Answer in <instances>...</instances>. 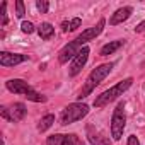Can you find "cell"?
<instances>
[{
	"label": "cell",
	"instance_id": "5b68a950",
	"mask_svg": "<svg viewBox=\"0 0 145 145\" xmlns=\"http://www.w3.org/2000/svg\"><path fill=\"white\" fill-rule=\"evenodd\" d=\"M89 114V106L84 104V103H72L68 104L63 113H61V118H60V125L61 126H67V125H72L82 118H86Z\"/></svg>",
	"mask_w": 145,
	"mask_h": 145
},
{
	"label": "cell",
	"instance_id": "8fae6325",
	"mask_svg": "<svg viewBox=\"0 0 145 145\" xmlns=\"http://www.w3.org/2000/svg\"><path fill=\"white\" fill-rule=\"evenodd\" d=\"M87 138L92 145H111V140L108 137H104L103 133H99L97 130L94 131V126H87Z\"/></svg>",
	"mask_w": 145,
	"mask_h": 145
},
{
	"label": "cell",
	"instance_id": "6da1fadb",
	"mask_svg": "<svg viewBox=\"0 0 145 145\" xmlns=\"http://www.w3.org/2000/svg\"><path fill=\"white\" fill-rule=\"evenodd\" d=\"M104 26H106V19H99V22H97L96 26L86 29V31H84L82 34H79L74 41H70L68 44H65V46L60 50V53H58V61H60V63H67L68 60H74L75 55L84 48L86 43L96 39V38L103 33Z\"/></svg>",
	"mask_w": 145,
	"mask_h": 145
},
{
	"label": "cell",
	"instance_id": "277c9868",
	"mask_svg": "<svg viewBox=\"0 0 145 145\" xmlns=\"http://www.w3.org/2000/svg\"><path fill=\"white\" fill-rule=\"evenodd\" d=\"M5 87H7L10 92H14V94H22L26 99H29V101H33V103H46V96L36 92V91H34L26 80H22V79H10V80L5 82Z\"/></svg>",
	"mask_w": 145,
	"mask_h": 145
},
{
	"label": "cell",
	"instance_id": "ba28073f",
	"mask_svg": "<svg viewBox=\"0 0 145 145\" xmlns=\"http://www.w3.org/2000/svg\"><path fill=\"white\" fill-rule=\"evenodd\" d=\"M87 58H89V48L84 46V48L75 55V58L72 60V63H70V70H68L70 77H75V75L80 74L82 68H84V65L87 63Z\"/></svg>",
	"mask_w": 145,
	"mask_h": 145
},
{
	"label": "cell",
	"instance_id": "7a4b0ae2",
	"mask_svg": "<svg viewBox=\"0 0 145 145\" xmlns=\"http://www.w3.org/2000/svg\"><path fill=\"white\" fill-rule=\"evenodd\" d=\"M113 67H114V63L113 61H109V63H103V65H99V67H96L91 74H89V77H87V80H86V86L82 87V91L79 92V96H77V99L79 101H82V99H86L87 96H91L92 94V91L111 74V70H113Z\"/></svg>",
	"mask_w": 145,
	"mask_h": 145
},
{
	"label": "cell",
	"instance_id": "d6986e66",
	"mask_svg": "<svg viewBox=\"0 0 145 145\" xmlns=\"http://www.w3.org/2000/svg\"><path fill=\"white\" fill-rule=\"evenodd\" d=\"M21 29H22V33H26V34L34 33V26H33V22H27V21H24V22L21 24Z\"/></svg>",
	"mask_w": 145,
	"mask_h": 145
},
{
	"label": "cell",
	"instance_id": "ac0fdd59",
	"mask_svg": "<svg viewBox=\"0 0 145 145\" xmlns=\"http://www.w3.org/2000/svg\"><path fill=\"white\" fill-rule=\"evenodd\" d=\"M24 2H22V0H17V2H16V16L17 17H24Z\"/></svg>",
	"mask_w": 145,
	"mask_h": 145
},
{
	"label": "cell",
	"instance_id": "ffe728a7",
	"mask_svg": "<svg viewBox=\"0 0 145 145\" xmlns=\"http://www.w3.org/2000/svg\"><path fill=\"white\" fill-rule=\"evenodd\" d=\"M80 24H82V19L80 17H74L70 21V31H75L77 27H80Z\"/></svg>",
	"mask_w": 145,
	"mask_h": 145
},
{
	"label": "cell",
	"instance_id": "8992f818",
	"mask_svg": "<svg viewBox=\"0 0 145 145\" xmlns=\"http://www.w3.org/2000/svg\"><path fill=\"white\" fill-rule=\"evenodd\" d=\"M126 126V116H125V103H120L111 118V137L113 140H120L123 137V130Z\"/></svg>",
	"mask_w": 145,
	"mask_h": 145
},
{
	"label": "cell",
	"instance_id": "44dd1931",
	"mask_svg": "<svg viewBox=\"0 0 145 145\" xmlns=\"http://www.w3.org/2000/svg\"><path fill=\"white\" fill-rule=\"evenodd\" d=\"M128 145H140V142H138V138L135 135H130L128 137Z\"/></svg>",
	"mask_w": 145,
	"mask_h": 145
},
{
	"label": "cell",
	"instance_id": "3957f363",
	"mask_svg": "<svg viewBox=\"0 0 145 145\" xmlns=\"http://www.w3.org/2000/svg\"><path fill=\"white\" fill-rule=\"evenodd\" d=\"M131 84H133V79H131V77H128V79H125V80L118 82L116 86H113L111 89L104 91L103 94H99V96L94 99V108H104L106 104L113 103L114 99H118L120 96H123V92H126V91L131 87Z\"/></svg>",
	"mask_w": 145,
	"mask_h": 145
},
{
	"label": "cell",
	"instance_id": "603a6c76",
	"mask_svg": "<svg viewBox=\"0 0 145 145\" xmlns=\"http://www.w3.org/2000/svg\"><path fill=\"white\" fill-rule=\"evenodd\" d=\"M142 31H145V21H143V22H140V24L135 27V33H142Z\"/></svg>",
	"mask_w": 145,
	"mask_h": 145
},
{
	"label": "cell",
	"instance_id": "7402d4cb",
	"mask_svg": "<svg viewBox=\"0 0 145 145\" xmlns=\"http://www.w3.org/2000/svg\"><path fill=\"white\" fill-rule=\"evenodd\" d=\"M0 114H2L4 120L9 121V111H7V106H2V108H0Z\"/></svg>",
	"mask_w": 145,
	"mask_h": 145
},
{
	"label": "cell",
	"instance_id": "4fadbf2b",
	"mask_svg": "<svg viewBox=\"0 0 145 145\" xmlns=\"http://www.w3.org/2000/svg\"><path fill=\"white\" fill-rule=\"evenodd\" d=\"M125 44V39H116V41H109L108 44H104L99 51L101 56H108V55H113L114 51H118L121 46Z\"/></svg>",
	"mask_w": 145,
	"mask_h": 145
},
{
	"label": "cell",
	"instance_id": "9a60e30c",
	"mask_svg": "<svg viewBox=\"0 0 145 145\" xmlns=\"http://www.w3.org/2000/svg\"><path fill=\"white\" fill-rule=\"evenodd\" d=\"M53 123H55V114H46V116H43V118L39 120L38 130H39V131H46Z\"/></svg>",
	"mask_w": 145,
	"mask_h": 145
},
{
	"label": "cell",
	"instance_id": "52a82bcc",
	"mask_svg": "<svg viewBox=\"0 0 145 145\" xmlns=\"http://www.w3.org/2000/svg\"><path fill=\"white\" fill-rule=\"evenodd\" d=\"M46 145H86V142L75 133L68 135H51L46 140Z\"/></svg>",
	"mask_w": 145,
	"mask_h": 145
},
{
	"label": "cell",
	"instance_id": "9c48e42d",
	"mask_svg": "<svg viewBox=\"0 0 145 145\" xmlns=\"http://www.w3.org/2000/svg\"><path fill=\"white\" fill-rule=\"evenodd\" d=\"M27 56L21 53H10V51H0V65L2 67H16L22 61H26Z\"/></svg>",
	"mask_w": 145,
	"mask_h": 145
},
{
	"label": "cell",
	"instance_id": "cb8c5ba5",
	"mask_svg": "<svg viewBox=\"0 0 145 145\" xmlns=\"http://www.w3.org/2000/svg\"><path fill=\"white\" fill-rule=\"evenodd\" d=\"M61 29H63L65 33H67V31H70V22H67V21H65V22L61 24Z\"/></svg>",
	"mask_w": 145,
	"mask_h": 145
},
{
	"label": "cell",
	"instance_id": "5bb4252c",
	"mask_svg": "<svg viewBox=\"0 0 145 145\" xmlns=\"http://www.w3.org/2000/svg\"><path fill=\"white\" fill-rule=\"evenodd\" d=\"M38 34H39V38L41 39H50L53 34H55V27L50 24V22H43V24H39L38 26Z\"/></svg>",
	"mask_w": 145,
	"mask_h": 145
},
{
	"label": "cell",
	"instance_id": "e0dca14e",
	"mask_svg": "<svg viewBox=\"0 0 145 145\" xmlns=\"http://www.w3.org/2000/svg\"><path fill=\"white\" fill-rule=\"evenodd\" d=\"M0 17H2V26H7V24H9V19H7V2H2V10H0Z\"/></svg>",
	"mask_w": 145,
	"mask_h": 145
},
{
	"label": "cell",
	"instance_id": "7c38bea8",
	"mask_svg": "<svg viewBox=\"0 0 145 145\" xmlns=\"http://www.w3.org/2000/svg\"><path fill=\"white\" fill-rule=\"evenodd\" d=\"M131 12H133V9H131V7H121V9H118V10L111 16L109 24H111V26H118V24L125 22L126 19H130Z\"/></svg>",
	"mask_w": 145,
	"mask_h": 145
},
{
	"label": "cell",
	"instance_id": "30bf717a",
	"mask_svg": "<svg viewBox=\"0 0 145 145\" xmlns=\"http://www.w3.org/2000/svg\"><path fill=\"white\" fill-rule=\"evenodd\" d=\"M7 111H9V121L10 123L22 121L24 116H26V113H27V109H26V106L22 103H14L12 106L7 108Z\"/></svg>",
	"mask_w": 145,
	"mask_h": 145
},
{
	"label": "cell",
	"instance_id": "2e32d148",
	"mask_svg": "<svg viewBox=\"0 0 145 145\" xmlns=\"http://www.w3.org/2000/svg\"><path fill=\"white\" fill-rule=\"evenodd\" d=\"M36 7H38V10H39L41 14H46V12L50 10V2H48V0H38V2H36Z\"/></svg>",
	"mask_w": 145,
	"mask_h": 145
}]
</instances>
